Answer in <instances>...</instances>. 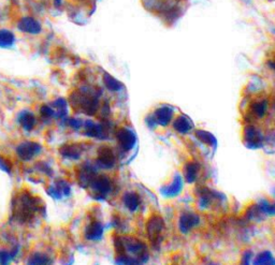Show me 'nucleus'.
<instances>
[{"mask_svg":"<svg viewBox=\"0 0 275 265\" xmlns=\"http://www.w3.org/2000/svg\"><path fill=\"white\" fill-rule=\"evenodd\" d=\"M71 103L72 105H77L82 112L89 115V116H93L97 113L100 106L97 94L85 91L72 93Z\"/></svg>","mask_w":275,"mask_h":265,"instance_id":"nucleus-1","label":"nucleus"},{"mask_svg":"<svg viewBox=\"0 0 275 265\" xmlns=\"http://www.w3.org/2000/svg\"><path fill=\"white\" fill-rule=\"evenodd\" d=\"M122 239L126 254L137 258L142 263H145L148 260V248L143 241L135 236H122Z\"/></svg>","mask_w":275,"mask_h":265,"instance_id":"nucleus-2","label":"nucleus"},{"mask_svg":"<svg viewBox=\"0 0 275 265\" xmlns=\"http://www.w3.org/2000/svg\"><path fill=\"white\" fill-rule=\"evenodd\" d=\"M19 207L17 209V218L24 222L30 220L31 217L39 210V202L36 196L29 193H23L18 198Z\"/></svg>","mask_w":275,"mask_h":265,"instance_id":"nucleus-3","label":"nucleus"},{"mask_svg":"<svg viewBox=\"0 0 275 265\" xmlns=\"http://www.w3.org/2000/svg\"><path fill=\"white\" fill-rule=\"evenodd\" d=\"M146 234L153 246H159L162 240V232L164 230V221L159 214H152L145 224Z\"/></svg>","mask_w":275,"mask_h":265,"instance_id":"nucleus-4","label":"nucleus"},{"mask_svg":"<svg viewBox=\"0 0 275 265\" xmlns=\"http://www.w3.org/2000/svg\"><path fill=\"white\" fill-rule=\"evenodd\" d=\"M43 152V146L37 141H23L16 146L15 153L19 160L28 162L36 159Z\"/></svg>","mask_w":275,"mask_h":265,"instance_id":"nucleus-5","label":"nucleus"},{"mask_svg":"<svg viewBox=\"0 0 275 265\" xmlns=\"http://www.w3.org/2000/svg\"><path fill=\"white\" fill-rule=\"evenodd\" d=\"M89 188L92 189L96 199L105 200L112 191L113 182L108 175L97 174L92 180L91 185H89Z\"/></svg>","mask_w":275,"mask_h":265,"instance_id":"nucleus-6","label":"nucleus"},{"mask_svg":"<svg viewBox=\"0 0 275 265\" xmlns=\"http://www.w3.org/2000/svg\"><path fill=\"white\" fill-rule=\"evenodd\" d=\"M243 142L247 148L259 149L264 146V134L255 126H246L243 131Z\"/></svg>","mask_w":275,"mask_h":265,"instance_id":"nucleus-7","label":"nucleus"},{"mask_svg":"<svg viewBox=\"0 0 275 265\" xmlns=\"http://www.w3.org/2000/svg\"><path fill=\"white\" fill-rule=\"evenodd\" d=\"M115 138L119 146L124 152L133 151L137 144V135L134 130L127 127H122L115 132Z\"/></svg>","mask_w":275,"mask_h":265,"instance_id":"nucleus-8","label":"nucleus"},{"mask_svg":"<svg viewBox=\"0 0 275 265\" xmlns=\"http://www.w3.org/2000/svg\"><path fill=\"white\" fill-rule=\"evenodd\" d=\"M116 165V155L113 149L109 146H101L98 149L96 166L99 169L111 170Z\"/></svg>","mask_w":275,"mask_h":265,"instance_id":"nucleus-9","label":"nucleus"},{"mask_svg":"<svg viewBox=\"0 0 275 265\" xmlns=\"http://www.w3.org/2000/svg\"><path fill=\"white\" fill-rule=\"evenodd\" d=\"M184 187V178L180 173H176L172 180L160 188V193L164 198H175L182 192Z\"/></svg>","mask_w":275,"mask_h":265,"instance_id":"nucleus-10","label":"nucleus"},{"mask_svg":"<svg viewBox=\"0 0 275 265\" xmlns=\"http://www.w3.org/2000/svg\"><path fill=\"white\" fill-rule=\"evenodd\" d=\"M200 217L196 213L185 212L178 219V230L182 234H188L191 230H194L200 224Z\"/></svg>","mask_w":275,"mask_h":265,"instance_id":"nucleus-11","label":"nucleus"},{"mask_svg":"<svg viewBox=\"0 0 275 265\" xmlns=\"http://www.w3.org/2000/svg\"><path fill=\"white\" fill-rule=\"evenodd\" d=\"M47 193H49L54 200H63L65 198H68V196L71 194V186L67 180L58 179L47 188Z\"/></svg>","mask_w":275,"mask_h":265,"instance_id":"nucleus-12","label":"nucleus"},{"mask_svg":"<svg viewBox=\"0 0 275 265\" xmlns=\"http://www.w3.org/2000/svg\"><path fill=\"white\" fill-rule=\"evenodd\" d=\"M157 126L167 127L174 117V108L170 105H161L152 114Z\"/></svg>","mask_w":275,"mask_h":265,"instance_id":"nucleus-13","label":"nucleus"},{"mask_svg":"<svg viewBox=\"0 0 275 265\" xmlns=\"http://www.w3.org/2000/svg\"><path fill=\"white\" fill-rule=\"evenodd\" d=\"M105 234V227L98 220L89 222L84 229V239L88 242H99Z\"/></svg>","mask_w":275,"mask_h":265,"instance_id":"nucleus-14","label":"nucleus"},{"mask_svg":"<svg viewBox=\"0 0 275 265\" xmlns=\"http://www.w3.org/2000/svg\"><path fill=\"white\" fill-rule=\"evenodd\" d=\"M96 167L97 166H93L91 163H84V165L80 167L78 172V179L79 183L83 188H88L95 176L98 174Z\"/></svg>","mask_w":275,"mask_h":265,"instance_id":"nucleus-15","label":"nucleus"},{"mask_svg":"<svg viewBox=\"0 0 275 265\" xmlns=\"http://www.w3.org/2000/svg\"><path fill=\"white\" fill-rule=\"evenodd\" d=\"M17 28L24 32L28 33V35H39L42 31V26L38 22L36 18L31 16H24L18 20Z\"/></svg>","mask_w":275,"mask_h":265,"instance_id":"nucleus-16","label":"nucleus"},{"mask_svg":"<svg viewBox=\"0 0 275 265\" xmlns=\"http://www.w3.org/2000/svg\"><path fill=\"white\" fill-rule=\"evenodd\" d=\"M201 171L200 163L195 160H189L184 165L183 178L187 183H194L199 177Z\"/></svg>","mask_w":275,"mask_h":265,"instance_id":"nucleus-17","label":"nucleus"},{"mask_svg":"<svg viewBox=\"0 0 275 265\" xmlns=\"http://www.w3.org/2000/svg\"><path fill=\"white\" fill-rule=\"evenodd\" d=\"M84 134L88 138L93 139H106V129L103 125L95 122L93 120H86L84 122Z\"/></svg>","mask_w":275,"mask_h":265,"instance_id":"nucleus-18","label":"nucleus"},{"mask_svg":"<svg viewBox=\"0 0 275 265\" xmlns=\"http://www.w3.org/2000/svg\"><path fill=\"white\" fill-rule=\"evenodd\" d=\"M173 129L180 134H187L194 129V122L187 115L181 114L173 120Z\"/></svg>","mask_w":275,"mask_h":265,"instance_id":"nucleus-19","label":"nucleus"},{"mask_svg":"<svg viewBox=\"0 0 275 265\" xmlns=\"http://www.w3.org/2000/svg\"><path fill=\"white\" fill-rule=\"evenodd\" d=\"M17 122L25 131L30 132L37 126V117L30 111H23L17 115Z\"/></svg>","mask_w":275,"mask_h":265,"instance_id":"nucleus-20","label":"nucleus"},{"mask_svg":"<svg viewBox=\"0 0 275 265\" xmlns=\"http://www.w3.org/2000/svg\"><path fill=\"white\" fill-rule=\"evenodd\" d=\"M61 157L68 160H79L83 154V148L79 144H65L59 148Z\"/></svg>","mask_w":275,"mask_h":265,"instance_id":"nucleus-21","label":"nucleus"},{"mask_svg":"<svg viewBox=\"0 0 275 265\" xmlns=\"http://www.w3.org/2000/svg\"><path fill=\"white\" fill-rule=\"evenodd\" d=\"M123 203L129 212L135 213L141 205V198L136 191H128L123 196Z\"/></svg>","mask_w":275,"mask_h":265,"instance_id":"nucleus-22","label":"nucleus"},{"mask_svg":"<svg viewBox=\"0 0 275 265\" xmlns=\"http://www.w3.org/2000/svg\"><path fill=\"white\" fill-rule=\"evenodd\" d=\"M25 265H52V259L42 251H34L27 258Z\"/></svg>","mask_w":275,"mask_h":265,"instance_id":"nucleus-23","label":"nucleus"},{"mask_svg":"<svg viewBox=\"0 0 275 265\" xmlns=\"http://www.w3.org/2000/svg\"><path fill=\"white\" fill-rule=\"evenodd\" d=\"M195 135H196V138L200 142L204 143V144H206V145L212 147V148L216 149L218 142H217V139L215 138L214 134H212L209 131H205V130H201V129H199V130H196Z\"/></svg>","mask_w":275,"mask_h":265,"instance_id":"nucleus-24","label":"nucleus"},{"mask_svg":"<svg viewBox=\"0 0 275 265\" xmlns=\"http://www.w3.org/2000/svg\"><path fill=\"white\" fill-rule=\"evenodd\" d=\"M15 44V35L9 29H0V49H11Z\"/></svg>","mask_w":275,"mask_h":265,"instance_id":"nucleus-25","label":"nucleus"},{"mask_svg":"<svg viewBox=\"0 0 275 265\" xmlns=\"http://www.w3.org/2000/svg\"><path fill=\"white\" fill-rule=\"evenodd\" d=\"M251 112L256 118H264L268 112V102L266 100L255 101L251 106Z\"/></svg>","mask_w":275,"mask_h":265,"instance_id":"nucleus-26","label":"nucleus"},{"mask_svg":"<svg viewBox=\"0 0 275 265\" xmlns=\"http://www.w3.org/2000/svg\"><path fill=\"white\" fill-rule=\"evenodd\" d=\"M103 84H105V86L108 88V89L112 92L120 91L124 87V85L119 80H116L114 77H112L111 74L109 73H105V76H103Z\"/></svg>","mask_w":275,"mask_h":265,"instance_id":"nucleus-27","label":"nucleus"},{"mask_svg":"<svg viewBox=\"0 0 275 265\" xmlns=\"http://www.w3.org/2000/svg\"><path fill=\"white\" fill-rule=\"evenodd\" d=\"M253 265H275V257L271 251H263L254 259Z\"/></svg>","mask_w":275,"mask_h":265,"instance_id":"nucleus-28","label":"nucleus"},{"mask_svg":"<svg viewBox=\"0 0 275 265\" xmlns=\"http://www.w3.org/2000/svg\"><path fill=\"white\" fill-rule=\"evenodd\" d=\"M18 253V248L15 247L11 250L8 249H0V265H11L13 260Z\"/></svg>","mask_w":275,"mask_h":265,"instance_id":"nucleus-29","label":"nucleus"},{"mask_svg":"<svg viewBox=\"0 0 275 265\" xmlns=\"http://www.w3.org/2000/svg\"><path fill=\"white\" fill-rule=\"evenodd\" d=\"M115 265H143V263L140 260H138L137 258L128 254H122L116 255Z\"/></svg>","mask_w":275,"mask_h":265,"instance_id":"nucleus-30","label":"nucleus"},{"mask_svg":"<svg viewBox=\"0 0 275 265\" xmlns=\"http://www.w3.org/2000/svg\"><path fill=\"white\" fill-rule=\"evenodd\" d=\"M258 207L263 215L275 216V201L271 202L267 199H263L258 202Z\"/></svg>","mask_w":275,"mask_h":265,"instance_id":"nucleus-31","label":"nucleus"},{"mask_svg":"<svg viewBox=\"0 0 275 265\" xmlns=\"http://www.w3.org/2000/svg\"><path fill=\"white\" fill-rule=\"evenodd\" d=\"M40 115L45 119L55 118V110L52 105H42L40 108Z\"/></svg>","mask_w":275,"mask_h":265,"instance_id":"nucleus-32","label":"nucleus"},{"mask_svg":"<svg viewBox=\"0 0 275 265\" xmlns=\"http://www.w3.org/2000/svg\"><path fill=\"white\" fill-rule=\"evenodd\" d=\"M0 170L6 174H11L13 170L12 163L9 161V159L2 157V156H0Z\"/></svg>","mask_w":275,"mask_h":265,"instance_id":"nucleus-33","label":"nucleus"},{"mask_svg":"<svg viewBox=\"0 0 275 265\" xmlns=\"http://www.w3.org/2000/svg\"><path fill=\"white\" fill-rule=\"evenodd\" d=\"M67 125L70 127L73 130H80V129L83 127L84 122L79 118H68L67 119Z\"/></svg>","mask_w":275,"mask_h":265,"instance_id":"nucleus-34","label":"nucleus"},{"mask_svg":"<svg viewBox=\"0 0 275 265\" xmlns=\"http://www.w3.org/2000/svg\"><path fill=\"white\" fill-rule=\"evenodd\" d=\"M252 259H253V254L251 250H245L242 254V257H241V260L239 265H251L252 264Z\"/></svg>","mask_w":275,"mask_h":265,"instance_id":"nucleus-35","label":"nucleus"},{"mask_svg":"<svg viewBox=\"0 0 275 265\" xmlns=\"http://www.w3.org/2000/svg\"><path fill=\"white\" fill-rule=\"evenodd\" d=\"M38 163H39V165H40L41 167H39V166L37 165V169L39 170V171H40L41 173H43L44 175H47V176L51 175V174L53 173L52 168H51L49 165H47V163L42 162V161H40V162H38Z\"/></svg>","mask_w":275,"mask_h":265,"instance_id":"nucleus-36","label":"nucleus"},{"mask_svg":"<svg viewBox=\"0 0 275 265\" xmlns=\"http://www.w3.org/2000/svg\"><path fill=\"white\" fill-rule=\"evenodd\" d=\"M61 2H63V0H54V5L56 6V8H59L61 5Z\"/></svg>","mask_w":275,"mask_h":265,"instance_id":"nucleus-37","label":"nucleus"},{"mask_svg":"<svg viewBox=\"0 0 275 265\" xmlns=\"http://www.w3.org/2000/svg\"><path fill=\"white\" fill-rule=\"evenodd\" d=\"M269 66H270V68H271V69H272V70H273V71L275 72V59L271 61V63H270V65H269Z\"/></svg>","mask_w":275,"mask_h":265,"instance_id":"nucleus-38","label":"nucleus"},{"mask_svg":"<svg viewBox=\"0 0 275 265\" xmlns=\"http://www.w3.org/2000/svg\"><path fill=\"white\" fill-rule=\"evenodd\" d=\"M209 265H219V264H217V263H211V264H209Z\"/></svg>","mask_w":275,"mask_h":265,"instance_id":"nucleus-39","label":"nucleus"},{"mask_svg":"<svg viewBox=\"0 0 275 265\" xmlns=\"http://www.w3.org/2000/svg\"><path fill=\"white\" fill-rule=\"evenodd\" d=\"M171 265H178V264H176V263H173V264H171Z\"/></svg>","mask_w":275,"mask_h":265,"instance_id":"nucleus-40","label":"nucleus"},{"mask_svg":"<svg viewBox=\"0 0 275 265\" xmlns=\"http://www.w3.org/2000/svg\"><path fill=\"white\" fill-rule=\"evenodd\" d=\"M274 195H275V189H274Z\"/></svg>","mask_w":275,"mask_h":265,"instance_id":"nucleus-41","label":"nucleus"}]
</instances>
